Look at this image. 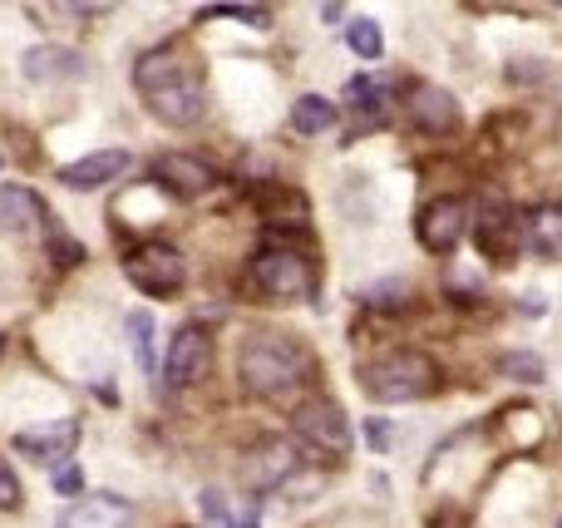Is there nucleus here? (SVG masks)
<instances>
[{
    "instance_id": "nucleus-7",
    "label": "nucleus",
    "mask_w": 562,
    "mask_h": 528,
    "mask_svg": "<svg viewBox=\"0 0 562 528\" xmlns=\"http://www.w3.org/2000/svg\"><path fill=\"white\" fill-rule=\"evenodd\" d=\"M474 237H479V252H484L488 262L504 267L508 257L524 247L528 227H524V217H518V207H508V203H498V198H488V203H479V227H474Z\"/></svg>"
},
{
    "instance_id": "nucleus-5",
    "label": "nucleus",
    "mask_w": 562,
    "mask_h": 528,
    "mask_svg": "<svg viewBox=\"0 0 562 528\" xmlns=\"http://www.w3.org/2000/svg\"><path fill=\"white\" fill-rule=\"evenodd\" d=\"M291 425H296V440L306 445L316 460H340V454H350V445H356V430H350L346 411H340L336 401H326V395L301 401L296 411H291Z\"/></svg>"
},
{
    "instance_id": "nucleus-28",
    "label": "nucleus",
    "mask_w": 562,
    "mask_h": 528,
    "mask_svg": "<svg viewBox=\"0 0 562 528\" xmlns=\"http://www.w3.org/2000/svg\"><path fill=\"white\" fill-rule=\"evenodd\" d=\"M55 490L59 494H85V470H79V464H55Z\"/></svg>"
},
{
    "instance_id": "nucleus-21",
    "label": "nucleus",
    "mask_w": 562,
    "mask_h": 528,
    "mask_svg": "<svg viewBox=\"0 0 562 528\" xmlns=\"http://www.w3.org/2000/svg\"><path fill=\"white\" fill-rule=\"evenodd\" d=\"M524 227H528V243H533L538 252H562V207L558 203L533 207V213L524 217Z\"/></svg>"
},
{
    "instance_id": "nucleus-3",
    "label": "nucleus",
    "mask_w": 562,
    "mask_h": 528,
    "mask_svg": "<svg viewBox=\"0 0 562 528\" xmlns=\"http://www.w3.org/2000/svg\"><path fill=\"white\" fill-rule=\"evenodd\" d=\"M360 385L370 401L380 405H405V401H425L439 385V366L425 351H385L380 361L360 366Z\"/></svg>"
},
{
    "instance_id": "nucleus-20",
    "label": "nucleus",
    "mask_w": 562,
    "mask_h": 528,
    "mask_svg": "<svg viewBox=\"0 0 562 528\" xmlns=\"http://www.w3.org/2000/svg\"><path fill=\"white\" fill-rule=\"evenodd\" d=\"M346 104H356V119H360V128H375V124H385V109H390V94L375 85L370 75H356L346 85Z\"/></svg>"
},
{
    "instance_id": "nucleus-25",
    "label": "nucleus",
    "mask_w": 562,
    "mask_h": 528,
    "mask_svg": "<svg viewBox=\"0 0 562 528\" xmlns=\"http://www.w3.org/2000/svg\"><path fill=\"white\" fill-rule=\"evenodd\" d=\"M198 20H243V25H252V30H267L272 25V10L267 5H213Z\"/></svg>"
},
{
    "instance_id": "nucleus-22",
    "label": "nucleus",
    "mask_w": 562,
    "mask_h": 528,
    "mask_svg": "<svg viewBox=\"0 0 562 528\" xmlns=\"http://www.w3.org/2000/svg\"><path fill=\"white\" fill-rule=\"evenodd\" d=\"M124 336H128V346H134L138 371L154 375V371H158V356H154V316H148V312H134V316L124 322Z\"/></svg>"
},
{
    "instance_id": "nucleus-19",
    "label": "nucleus",
    "mask_w": 562,
    "mask_h": 528,
    "mask_svg": "<svg viewBox=\"0 0 562 528\" xmlns=\"http://www.w3.org/2000/svg\"><path fill=\"white\" fill-rule=\"evenodd\" d=\"M336 119H340V109L330 104V99H321V94H301L296 104H291V128H296V134H306V138L330 134V128H336Z\"/></svg>"
},
{
    "instance_id": "nucleus-18",
    "label": "nucleus",
    "mask_w": 562,
    "mask_h": 528,
    "mask_svg": "<svg viewBox=\"0 0 562 528\" xmlns=\"http://www.w3.org/2000/svg\"><path fill=\"white\" fill-rule=\"evenodd\" d=\"M124 168H128V148H99V154H85L79 164H65V168H59V183L75 188V193H85V188L114 183Z\"/></svg>"
},
{
    "instance_id": "nucleus-27",
    "label": "nucleus",
    "mask_w": 562,
    "mask_h": 528,
    "mask_svg": "<svg viewBox=\"0 0 562 528\" xmlns=\"http://www.w3.org/2000/svg\"><path fill=\"white\" fill-rule=\"evenodd\" d=\"M0 509H5V514H20V509H25V490H20L15 470H10L5 460H0Z\"/></svg>"
},
{
    "instance_id": "nucleus-6",
    "label": "nucleus",
    "mask_w": 562,
    "mask_h": 528,
    "mask_svg": "<svg viewBox=\"0 0 562 528\" xmlns=\"http://www.w3.org/2000/svg\"><path fill=\"white\" fill-rule=\"evenodd\" d=\"M124 277L138 287L144 296H178L188 282V262L173 243L154 237V243H138L124 252Z\"/></svg>"
},
{
    "instance_id": "nucleus-9",
    "label": "nucleus",
    "mask_w": 562,
    "mask_h": 528,
    "mask_svg": "<svg viewBox=\"0 0 562 528\" xmlns=\"http://www.w3.org/2000/svg\"><path fill=\"white\" fill-rule=\"evenodd\" d=\"M405 119L415 128H425V134H454L459 128V99L449 94V89L429 85V79H415V85L405 89Z\"/></svg>"
},
{
    "instance_id": "nucleus-33",
    "label": "nucleus",
    "mask_w": 562,
    "mask_h": 528,
    "mask_svg": "<svg viewBox=\"0 0 562 528\" xmlns=\"http://www.w3.org/2000/svg\"><path fill=\"white\" fill-rule=\"evenodd\" d=\"M558 528H562V519H558Z\"/></svg>"
},
{
    "instance_id": "nucleus-29",
    "label": "nucleus",
    "mask_w": 562,
    "mask_h": 528,
    "mask_svg": "<svg viewBox=\"0 0 562 528\" xmlns=\"http://www.w3.org/2000/svg\"><path fill=\"white\" fill-rule=\"evenodd\" d=\"M429 528H469V514L459 509V504H439V509L429 514Z\"/></svg>"
},
{
    "instance_id": "nucleus-8",
    "label": "nucleus",
    "mask_w": 562,
    "mask_h": 528,
    "mask_svg": "<svg viewBox=\"0 0 562 528\" xmlns=\"http://www.w3.org/2000/svg\"><path fill=\"white\" fill-rule=\"evenodd\" d=\"M213 366V341H207L203 326H178L173 341H168V356H164V381L173 391H188L198 385Z\"/></svg>"
},
{
    "instance_id": "nucleus-13",
    "label": "nucleus",
    "mask_w": 562,
    "mask_h": 528,
    "mask_svg": "<svg viewBox=\"0 0 562 528\" xmlns=\"http://www.w3.org/2000/svg\"><path fill=\"white\" fill-rule=\"evenodd\" d=\"M154 178L173 198H203L217 188V168L203 164V158H193V154H164L154 164Z\"/></svg>"
},
{
    "instance_id": "nucleus-11",
    "label": "nucleus",
    "mask_w": 562,
    "mask_h": 528,
    "mask_svg": "<svg viewBox=\"0 0 562 528\" xmlns=\"http://www.w3.org/2000/svg\"><path fill=\"white\" fill-rule=\"evenodd\" d=\"M134 524V504L124 494H79L65 514H59V528H128Z\"/></svg>"
},
{
    "instance_id": "nucleus-24",
    "label": "nucleus",
    "mask_w": 562,
    "mask_h": 528,
    "mask_svg": "<svg viewBox=\"0 0 562 528\" xmlns=\"http://www.w3.org/2000/svg\"><path fill=\"white\" fill-rule=\"evenodd\" d=\"M346 45L356 49L360 59H380V55H385V35H380L375 20H350V25H346Z\"/></svg>"
},
{
    "instance_id": "nucleus-31",
    "label": "nucleus",
    "mask_w": 562,
    "mask_h": 528,
    "mask_svg": "<svg viewBox=\"0 0 562 528\" xmlns=\"http://www.w3.org/2000/svg\"><path fill=\"white\" fill-rule=\"evenodd\" d=\"M508 75H514V79H543V65H538V59H524V65H518V59H514V69H508Z\"/></svg>"
},
{
    "instance_id": "nucleus-10",
    "label": "nucleus",
    "mask_w": 562,
    "mask_h": 528,
    "mask_svg": "<svg viewBox=\"0 0 562 528\" xmlns=\"http://www.w3.org/2000/svg\"><path fill=\"white\" fill-rule=\"evenodd\" d=\"M419 243H425V252L435 257H449L459 243H464V227H469V213L459 198H429L425 207H419Z\"/></svg>"
},
{
    "instance_id": "nucleus-1",
    "label": "nucleus",
    "mask_w": 562,
    "mask_h": 528,
    "mask_svg": "<svg viewBox=\"0 0 562 528\" xmlns=\"http://www.w3.org/2000/svg\"><path fill=\"white\" fill-rule=\"evenodd\" d=\"M134 85L144 94V104L154 109L158 124L168 128H188L207 114V85L198 59L188 55V45H158L148 49L144 59L134 65Z\"/></svg>"
},
{
    "instance_id": "nucleus-16",
    "label": "nucleus",
    "mask_w": 562,
    "mask_h": 528,
    "mask_svg": "<svg viewBox=\"0 0 562 528\" xmlns=\"http://www.w3.org/2000/svg\"><path fill=\"white\" fill-rule=\"evenodd\" d=\"M40 227H49V213L35 188L0 183V233H40Z\"/></svg>"
},
{
    "instance_id": "nucleus-15",
    "label": "nucleus",
    "mask_w": 562,
    "mask_h": 528,
    "mask_svg": "<svg viewBox=\"0 0 562 528\" xmlns=\"http://www.w3.org/2000/svg\"><path fill=\"white\" fill-rule=\"evenodd\" d=\"M247 198H252L257 217H262L267 227H306L311 223V203L301 198V188H291V183H257Z\"/></svg>"
},
{
    "instance_id": "nucleus-32",
    "label": "nucleus",
    "mask_w": 562,
    "mask_h": 528,
    "mask_svg": "<svg viewBox=\"0 0 562 528\" xmlns=\"http://www.w3.org/2000/svg\"><path fill=\"white\" fill-rule=\"evenodd\" d=\"M0 351H5V336H0Z\"/></svg>"
},
{
    "instance_id": "nucleus-2",
    "label": "nucleus",
    "mask_w": 562,
    "mask_h": 528,
    "mask_svg": "<svg viewBox=\"0 0 562 528\" xmlns=\"http://www.w3.org/2000/svg\"><path fill=\"white\" fill-rule=\"evenodd\" d=\"M311 375H316V361H311V351L296 336L257 332V336H247L243 351H237V381H243L257 401H291Z\"/></svg>"
},
{
    "instance_id": "nucleus-26",
    "label": "nucleus",
    "mask_w": 562,
    "mask_h": 528,
    "mask_svg": "<svg viewBox=\"0 0 562 528\" xmlns=\"http://www.w3.org/2000/svg\"><path fill=\"white\" fill-rule=\"evenodd\" d=\"M498 371H504L508 381H524V385L543 381V361H538V356H528V351H508L504 361H498Z\"/></svg>"
},
{
    "instance_id": "nucleus-12",
    "label": "nucleus",
    "mask_w": 562,
    "mask_h": 528,
    "mask_svg": "<svg viewBox=\"0 0 562 528\" xmlns=\"http://www.w3.org/2000/svg\"><path fill=\"white\" fill-rule=\"evenodd\" d=\"M75 445H79V425H75V420L30 425V430L15 435V450L30 454V460H40V464H49V470H55V464H69Z\"/></svg>"
},
{
    "instance_id": "nucleus-17",
    "label": "nucleus",
    "mask_w": 562,
    "mask_h": 528,
    "mask_svg": "<svg viewBox=\"0 0 562 528\" xmlns=\"http://www.w3.org/2000/svg\"><path fill=\"white\" fill-rule=\"evenodd\" d=\"M20 69H25L30 85H65V79L85 75V59H79L69 45H35V49H25Z\"/></svg>"
},
{
    "instance_id": "nucleus-30",
    "label": "nucleus",
    "mask_w": 562,
    "mask_h": 528,
    "mask_svg": "<svg viewBox=\"0 0 562 528\" xmlns=\"http://www.w3.org/2000/svg\"><path fill=\"white\" fill-rule=\"evenodd\" d=\"M366 440L375 445V450H390V420H380V415L375 420H366Z\"/></svg>"
},
{
    "instance_id": "nucleus-23",
    "label": "nucleus",
    "mask_w": 562,
    "mask_h": 528,
    "mask_svg": "<svg viewBox=\"0 0 562 528\" xmlns=\"http://www.w3.org/2000/svg\"><path fill=\"white\" fill-rule=\"evenodd\" d=\"M45 247H49V262L65 267V272H69V267H85V243H75V237H69L59 223L45 227Z\"/></svg>"
},
{
    "instance_id": "nucleus-4",
    "label": "nucleus",
    "mask_w": 562,
    "mask_h": 528,
    "mask_svg": "<svg viewBox=\"0 0 562 528\" xmlns=\"http://www.w3.org/2000/svg\"><path fill=\"white\" fill-rule=\"evenodd\" d=\"M247 287L267 302H311L316 296V267L296 247H262L247 267Z\"/></svg>"
},
{
    "instance_id": "nucleus-14",
    "label": "nucleus",
    "mask_w": 562,
    "mask_h": 528,
    "mask_svg": "<svg viewBox=\"0 0 562 528\" xmlns=\"http://www.w3.org/2000/svg\"><path fill=\"white\" fill-rule=\"evenodd\" d=\"M301 470V460H296V445L291 440H262V445H252L247 450V484L252 490H281V484L291 480V474Z\"/></svg>"
}]
</instances>
